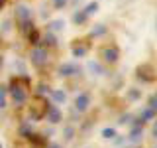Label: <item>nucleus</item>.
<instances>
[{
    "mask_svg": "<svg viewBox=\"0 0 157 148\" xmlns=\"http://www.w3.org/2000/svg\"><path fill=\"white\" fill-rule=\"evenodd\" d=\"M8 30H10V22H8V20H6V22L2 24V32H8Z\"/></svg>",
    "mask_w": 157,
    "mask_h": 148,
    "instance_id": "obj_32",
    "label": "nucleus"
},
{
    "mask_svg": "<svg viewBox=\"0 0 157 148\" xmlns=\"http://www.w3.org/2000/svg\"><path fill=\"white\" fill-rule=\"evenodd\" d=\"M106 34H108V28H106V24H96L94 28H90L88 36H90V38H100V36H106Z\"/></svg>",
    "mask_w": 157,
    "mask_h": 148,
    "instance_id": "obj_17",
    "label": "nucleus"
},
{
    "mask_svg": "<svg viewBox=\"0 0 157 148\" xmlns=\"http://www.w3.org/2000/svg\"><path fill=\"white\" fill-rule=\"evenodd\" d=\"M100 57L106 65H116L120 61V49L116 46H104L100 49Z\"/></svg>",
    "mask_w": 157,
    "mask_h": 148,
    "instance_id": "obj_6",
    "label": "nucleus"
},
{
    "mask_svg": "<svg viewBox=\"0 0 157 148\" xmlns=\"http://www.w3.org/2000/svg\"><path fill=\"white\" fill-rule=\"evenodd\" d=\"M0 148H4V146H2V142H0Z\"/></svg>",
    "mask_w": 157,
    "mask_h": 148,
    "instance_id": "obj_34",
    "label": "nucleus"
},
{
    "mask_svg": "<svg viewBox=\"0 0 157 148\" xmlns=\"http://www.w3.org/2000/svg\"><path fill=\"white\" fill-rule=\"evenodd\" d=\"M28 140H29V144H32L33 148H45L47 146V136L39 134V132H32Z\"/></svg>",
    "mask_w": 157,
    "mask_h": 148,
    "instance_id": "obj_11",
    "label": "nucleus"
},
{
    "mask_svg": "<svg viewBox=\"0 0 157 148\" xmlns=\"http://www.w3.org/2000/svg\"><path fill=\"white\" fill-rule=\"evenodd\" d=\"M14 20H16V26L22 34H28L32 28H36V24H33V8L24 2L14 6Z\"/></svg>",
    "mask_w": 157,
    "mask_h": 148,
    "instance_id": "obj_2",
    "label": "nucleus"
},
{
    "mask_svg": "<svg viewBox=\"0 0 157 148\" xmlns=\"http://www.w3.org/2000/svg\"><path fill=\"white\" fill-rule=\"evenodd\" d=\"M47 30H49V32H53V34H57V32H63V30H65V20H61V18H57V20H51V22L47 24Z\"/></svg>",
    "mask_w": 157,
    "mask_h": 148,
    "instance_id": "obj_16",
    "label": "nucleus"
},
{
    "mask_svg": "<svg viewBox=\"0 0 157 148\" xmlns=\"http://www.w3.org/2000/svg\"><path fill=\"white\" fill-rule=\"evenodd\" d=\"M141 89H137V87H132V89H128L126 91V99L130 103H137V101H141Z\"/></svg>",
    "mask_w": 157,
    "mask_h": 148,
    "instance_id": "obj_15",
    "label": "nucleus"
},
{
    "mask_svg": "<svg viewBox=\"0 0 157 148\" xmlns=\"http://www.w3.org/2000/svg\"><path fill=\"white\" fill-rule=\"evenodd\" d=\"M4 67V53H0V69Z\"/></svg>",
    "mask_w": 157,
    "mask_h": 148,
    "instance_id": "obj_33",
    "label": "nucleus"
},
{
    "mask_svg": "<svg viewBox=\"0 0 157 148\" xmlns=\"http://www.w3.org/2000/svg\"><path fill=\"white\" fill-rule=\"evenodd\" d=\"M33 132V128H32V122H22V125H20V128H18V134L22 136V138H29V134H32Z\"/></svg>",
    "mask_w": 157,
    "mask_h": 148,
    "instance_id": "obj_20",
    "label": "nucleus"
},
{
    "mask_svg": "<svg viewBox=\"0 0 157 148\" xmlns=\"http://www.w3.org/2000/svg\"><path fill=\"white\" fill-rule=\"evenodd\" d=\"M51 4H53V8H55V10H63L69 4V0H51Z\"/></svg>",
    "mask_w": 157,
    "mask_h": 148,
    "instance_id": "obj_27",
    "label": "nucleus"
},
{
    "mask_svg": "<svg viewBox=\"0 0 157 148\" xmlns=\"http://www.w3.org/2000/svg\"><path fill=\"white\" fill-rule=\"evenodd\" d=\"M75 111L77 113H85L88 107H90V93H86V91H82V93H78V95L75 97Z\"/></svg>",
    "mask_w": 157,
    "mask_h": 148,
    "instance_id": "obj_9",
    "label": "nucleus"
},
{
    "mask_svg": "<svg viewBox=\"0 0 157 148\" xmlns=\"http://www.w3.org/2000/svg\"><path fill=\"white\" fill-rule=\"evenodd\" d=\"M57 75L63 77V79H69V77H81L82 75V67L75 61H65L57 67Z\"/></svg>",
    "mask_w": 157,
    "mask_h": 148,
    "instance_id": "obj_5",
    "label": "nucleus"
},
{
    "mask_svg": "<svg viewBox=\"0 0 157 148\" xmlns=\"http://www.w3.org/2000/svg\"><path fill=\"white\" fill-rule=\"evenodd\" d=\"M75 126L73 125H67L65 128H63V136H65V140H73V138H75Z\"/></svg>",
    "mask_w": 157,
    "mask_h": 148,
    "instance_id": "obj_24",
    "label": "nucleus"
},
{
    "mask_svg": "<svg viewBox=\"0 0 157 148\" xmlns=\"http://www.w3.org/2000/svg\"><path fill=\"white\" fill-rule=\"evenodd\" d=\"M43 117H45L47 121L51 122V125H57V122H61V121H63V113L59 111V107L55 105V103H47Z\"/></svg>",
    "mask_w": 157,
    "mask_h": 148,
    "instance_id": "obj_7",
    "label": "nucleus"
},
{
    "mask_svg": "<svg viewBox=\"0 0 157 148\" xmlns=\"http://www.w3.org/2000/svg\"><path fill=\"white\" fill-rule=\"evenodd\" d=\"M29 61H32L33 67L43 69L45 65H49V61H51V53H49V49L43 47V46H33V49L29 51Z\"/></svg>",
    "mask_w": 157,
    "mask_h": 148,
    "instance_id": "obj_3",
    "label": "nucleus"
},
{
    "mask_svg": "<svg viewBox=\"0 0 157 148\" xmlns=\"http://www.w3.org/2000/svg\"><path fill=\"white\" fill-rule=\"evenodd\" d=\"M88 51H90V46H88V42H85V39H75V42H73V46H71L73 57L81 59V57H85Z\"/></svg>",
    "mask_w": 157,
    "mask_h": 148,
    "instance_id": "obj_8",
    "label": "nucleus"
},
{
    "mask_svg": "<svg viewBox=\"0 0 157 148\" xmlns=\"http://www.w3.org/2000/svg\"><path fill=\"white\" fill-rule=\"evenodd\" d=\"M98 8H100V4H98V2H96V0H92V2H88V4H86V6H85V8H82V12H85V14H86V16H88V18H90V16H94V14L98 12Z\"/></svg>",
    "mask_w": 157,
    "mask_h": 148,
    "instance_id": "obj_21",
    "label": "nucleus"
},
{
    "mask_svg": "<svg viewBox=\"0 0 157 148\" xmlns=\"http://www.w3.org/2000/svg\"><path fill=\"white\" fill-rule=\"evenodd\" d=\"M86 69L92 73V75H96V77L106 75V69H104V65H102V63H98V61H94V59H90V61L86 63Z\"/></svg>",
    "mask_w": 157,
    "mask_h": 148,
    "instance_id": "obj_12",
    "label": "nucleus"
},
{
    "mask_svg": "<svg viewBox=\"0 0 157 148\" xmlns=\"http://www.w3.org/2000/svg\"><path fill=\"white\" fill-rule=\"evenodd\" d=\"M141 138H144V126L132 125V130H130V134H128V140L137 144V142H141Z\"/></svg>",
    "mask_w": 157,
    "mask_h": 148,
    "instance_id": "obj_13",
    "label": "nucleus"
},
{
    "mask_svg": "<svg viewBox=\"0 0 157 148\" xmlns=\"http://www.w3.org/2000/svg\"><path fill=\"white\" fill-rule=\"evenodd\" d=\"M86 22H88V16L82 12V8L73 12V24H75V26H82V24H86Z\"/></svg>",
    "mask_w": 157,
    "mask_h": 148,
    "instance_id": "obj_18",
    "label": "nucleus"
},
{
    "mask_svg": "<svg viewBox=\"0 0 157 148\" xmlns=\"http://www.w3.org/2000/svg\"><path fill=\"white\" fill-rule=\"evenodd\" d=\"M136 79L141 83H153L155 81V67L153 63H140L136 67Z\"/></svg>",
    "mask_w": 157,
    "mask_h": 148,
    "instance_id": "obj_4",
    "label": "nucleus"
},
{
    "mask_svg": "<svg viewBox=\"0 0 157 148\" xmlns=\"http://www.w3.org/2000/svg\"><path fill=\"white\" fill-rule=\"evenodd\" d=\"M28 36V42L32 43V46H39V39H41V32H39L37 28H32L29 32L26 34Z\"/></svg>",
    "mask_w": 157,
    "mask_h": 148,
    "instance_id": "obj_19",
    "label": "nucleus"
},
{
    "mask_svg": "<svg viewBox=\"0 0 157 148\" xmlns=\"http://www.w3.org/2000/svg\"><path fill=\"white\" fill-rule=\"evenodd\" d=\"M18 67V71H20V75H24V73H26V65H24V61H20V59H16V61H14V69Z\"/></svg>",
    "mask_w": 157,
    "mask_h": 148,
    "instance_id": "obj_30",
    "label": "nucleus"
},
{
    "mask_svg": "<svg viewBox=\"0 0 157 148\" xmlns=\"http://www.w3.org/2000/svg\"><path fill=\"white\" fill-rule=\"evenodd\" d=\"M147 107H149L151 111H155V109H157V97L155 95H149V99H147Z\"/></svg>",
    "mask_w": 157,
    "mask_h": 148,
    "instance_id": "obj_29",
    "label": "nucleus"
},
{
    "mask_svg": "<svg viewBox=\"0 0 157 148\" xmlns=\"http://www.w3.org/2000/svg\"><path fill=\"white\" fill-rule=\"evenodd\" d=\"M49 91H51V87H49L47 83H39L37 89H36V95L37 97H43V95H49Z\"/></svg>",
    "mask_w": 157,
    "mask_h": 148,
    "instance_id": "obj_23",
    "label": "nucleus"
},
{
    "mask_svg": "<svg viewBox=\"0 0 157 148\" xmlns=\"http://www.w3.org/2000/svg\"><path fill=\"white\" fill-rule=\"evenodd\" d=\"M45 148H61V144H57V142H47Z\"/></svg>",
    "mask_w": 157,
    "mask_h": 148,
    "instance_id": "obj_31",
    "label": "nucleus"
},
{
    "mask_svg": "<svg viewBox=\"0 0 157 148\" xmlns=\"http://www.w3.org/2000/svg\"><path fill=\"white\" fill-rule=\"evenodd\" d=\"M28 89H29V77L26 73L12 79V83H10V87H8V95L12 97V101L16 103V107H24L28 103V99H29Z\"/></svg>",
    "mask_w": 157,
    "mask_h": 148,
    "instance_id": "obj_1",
    "label": "nucleus"
},
{
    "mask_svg": "<svg viewBox=\"0 0 157 148\" xmlns=\"http://www.w3.org/2000/svg\"><path fill=\"white\" fill-rule=\"evenodd\" d=\"M132 121H134V117H132L130 113H126V115H122V117H120L118 125H126V122H128V125H132Z\"/></svg>",
    "mask_w": 157,
    "mask_h": 148,
    "instance_id": "obj_28",
    "label": "nucleus"
},
{
    "mask_svg": "<svg viewBox=\"0 0 157 148\" xmlns=\"http://www.w3.org/2000/svg\"><path fill=\"white\" fill-rule=\"evenodd\" d=\"M49 97L53 99L55 105H63V103L67 101V93L61 91V89H51V91H49Z\"/></svg>",
    "mask_w": 157,
    "mask_h": 148,
    "instance_id": "obj_14",
    "label": "nucleus"
},
{
    "mask_svg": "<svg viewBox=\"0 0 157 148\" xmlns=\"http://www.w3.org/2000/svg\"><path fill=\"white\" fill-rule=\"evenodd\" d=\"M153 117H155V111H151L149 107H147V109H144V111L140 113V121H144L145 125H147V122H151V121H153Z\"/></svg>",
    "mask_w": 157,
    "mask_h": 148,
    "instance_id": "obj_22",
    "label": "nucleus"
},
{
    "mask_svg": "<svg viewBox=\"0 0 157 148\" xmlns=\"http://www.w3.org/2000/svg\"><path fill=\"white\" fill-rule=\"evenodd\" d=\"M57 36L53 32H47L45 34H41V39H39V46H43V47H47V49H51V47H57Z\"/></svg>",
    "mask_w": 157,
    "mask_h": 148,
    "instance_id": "obj_10",
    "label": "nucleus"
},
{
    "mask_svg": "<svg viewBox=\"0 0 157 148\" xmlns=\"http://www.w3.org/2000/svg\"><path fill=\"white\" fill-rule=\"evenodd\" d=\"M6 97H8V87L0 85V109L6 107Z\"/></svg>",
    "mask_w": 157,
    "mask_h": 148,
    "instance_id": "obj_26",
    "label": "nucleus"
},
{
    "mask_svg": "<svg viewBox=\"0 0 157 148\" xmlns=\"http://www.w3.org/2000/svg\"><path fill=\"white\" fill-rule=\"evenodd\" d=\"M118 134H116V128H112V126H106L104 130H102V138H106V140H114Z\"/></svg>",
    "mask_w": 157,
    "mask_h": 148,
    "instance_id": "obj_25",
    "label": "nucleus"
}]
</instances>
